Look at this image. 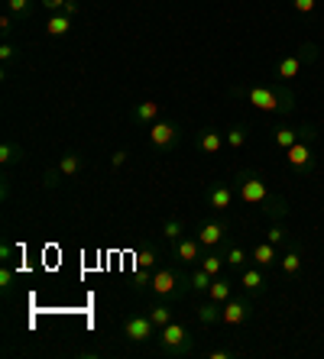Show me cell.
<instances>
[{"label":"cell","instance_id":"obj_29","mask_svg":"<svg viewBox=\"0 0 324 359\" xmlns=\"http://www.w3.org/2000/svg\"><path fill=\"white\" fill-rule=\"evenodd\" d=\"M134 259H136V269H150L153 272V269L159 266V250L156 246H140Z\"/></svg>","mask_w":324,"mask_h":359},{"label":"cell","instance_id":"obj_36","mask_svg":"<svg viewBox=\"0 0 324 359\" xmlns=\"http://www.w3.org/2000/svg\"><path fill=\"white\" fill-rule=\"evenodd\" d=\"M292 7H295V13H302V17H311L318 7V0H292Z\"/></svg>","mask_w":324,"mask_h":359},{"label":"cell","instance_id":"obj_40","mask_svg":"<svg viewBox=\"0 0 324 359\" xmlns=\"http://www.w3.org/2000/svg\"><path fill=\"white\" fill-rule=\"evenodd\" d=\"M13 259V246L10 243H0V262H10Z\"/></svg>","mask_w":324,"mask_h":359},{"label":"cell","instance_id":"obj_9","mask_svg":"<svg viewBox=\"0 0 324 359\" xmlns=\"http://www.w3.org/2000/svg\"><path fill=\"white\" fill-rule=\"evenodd\" d=\"M159 334V327L150 320V314H127L124 318V337L130 343H146Z\"/></svg>","mask_w":324,"mask_h":359},{"label":"cell","instance_id":"obj_17","mask_svg":"<svg viewBox=\"0 0 324 359\" xmlns=\"http://www.w3.org/2000/svg\"><path fill=\"white\" fill-rule=\"evenodd\" d=\"M250 259L257 262V266H263V269H279V246H273L269 240H263V243H257L253 250H250Z\"/></svg>","mask_w":324,"mask_h":359},{"label":"cell","instance_id":"obj_41","mask_svg":"<svg viewBox=\"0 0 324 359\" xmlns=\"http://www.w3.org/2000/svg\"><path fill=\"white\" fill-rule=\"evenodd\" d=\"M78 10H82V4H78V0H68L65 7H62V13H68V17H75Z\"/></svg>","mask_w":324,"mask_h":359},{"label":"cell","instance_id":"obj_34","mask_svg":"<svg viewBox=\"0 0 324 359\" xmlns=\"http://www.w3.org/2000/svg\"><path fill=\"white\" fill-rule=\"evenodd\" d=\"M13 269L7 266V262H4V266H0V292H4V298H10V294H13Z\"/></svg>","mask_w":324,"mask_h":359},{"label":"cell","instance_id":"obj_39","mask_svg":"<svg viewBox=\"0 0 324 359\" xmlns=\"http://www.w3.org/2000/svg\"><path fill=\"white\" fill-rule=\"evenodd\" d=\"M233 356H237V353L227 350V346H217V350H211V353H208V359H233Z\"/></svg>","mask_w":324,"mask_h":359},{"label":"cell","instance_id":"obj_30","mask_svg":"<svg viewBox=\"0 0 324 359\" xmlns=\"http://www.w3.org/2000/svg\"><path fill=\"white\" fill-rule=\"evenodd\" d=\"M266 240L273 243V246H289L292 236H289V230H285L283 220H273V224H269V230H266Z\"/></svg>","mask_w":324,"mask_h":359},{"label":"cell","instance_id":"obj_24","mask_svg":"<svg viewBox=\"0 0 324 359\" xmlns=\"http://www.w3.org/2000/svg\"><path fill=\"white\" fill-rule=\"evenodd\" d=\"M39 10V0H7V13H13L17 20H30Z\"/></svg>","mask_w":324,"mask_h":359},{"label":"cell","instance_id":"obj_16","mask_svg":"<svg viewBox=\"0 0 324 359\" xmlns=\"http://www.w3.org/2000/svg\"><path fill=\"white\" fill-rule=\"evenodd\" d=\"M233 188L231 184H224V182H214L208 188V208L214 210V214H227L231 210V204H233Z\"/></svg>","mask_w":324,"mask_h":359},{"label":"cell","instance_id":"obj_10","mask_svg":"<svg viewBox=\"0 0 324 359\" xmlns=\"http://www.w3.org/2000/svg\"><path fill=\"white\" fill-rule=\"evenodd\" d=\"M201 256H205V246H201L198 236H188V233H185L182 240L172 243V259L179 262V266H188V269L198 266Z\"/></svg>","mask_w":324,"mask_h":359},{"label":"cell","instance_id":"obj_14","mask_svg":"<svg viewBox=\"0 0 324 359\" xmlns=\"http://www.w3.org/2000/svg\"><path fill=\"white\" fill-rule=\"evenodd\" d=\"M240 285H243V292L247 294H263L269 288V272L263 266H243L240 272Z\"/></svg>","mask_w":324,"mask_h":359},{"label":"cell","instance_id":"obj_27","mask_svg":"<svg viewBox=\"0 0 324 359\" xmlns=\"http://www.w3.org/2000/svg\"><path fill=\"white\" fill-rule=\"evenodd\" d=\"M224 256H227V269H243L250 259V250L233 243V246H224Z\"/></svg>","mask_w":324,"mask_h":359},{"label":"cell","instance_id":"obj_5","mask_svg":"<svg viewBox=\"0 0 324 359\" xmlns=\"http://www.w3.org/2000/svg\"><path fill=\"white\" fill-rule=\"evenodd\" d=\"M311 62H318V46L315 42H302L295 52H289V55H283V59L273 65V75L279 78V81H295V78L305 72V65H311Z\"/></svg>","mask_w":324,"mask_h":359},{"label":"cell","instance_id":"obj_37","mask_svg":"<svg viewBox=\"0 0 324 359\" xmlns=\"http://www.w3.org/2000/svg\"><path fill=\"white\" fill-rule=\"evenodd\" d=\"M127 159H130V152H127V149H117L114 156H110V168H124Z\"/></svg>","mask_w":324,"mask_h":359},{"label":"cell","instance_id":"obj_20","mask_svg":"<svg viewBox=\"0 0 324 359\" xmlns=\"http://www.w3.org/2000/svg\"><path fill=\"white\" fill-rule=\"evenodd\" d=\"M208 298H211V301H217V304H227V301L233 298V285H231V278L217 276L214 282H211V288H208Z\"/></svg>","mask_w":324,"mask_h":359},{"label":"cell","instance_id":"obj_28","mask_svg":"<svg viewBox=\"0 0 324 359\" xmlns=\"http://www.w3.org/2000/svg\"><path fill=\"white\" fill-rule=\"evenodd\" d=\"M146 314H150V320L159 327V330H162L166 324H172V320H175V318H172V308H169L166 301H159V304H153V308L146 311Z\"/></svg>","mask_w":324,"mask_h":359},{"label":"cell","instance_id":"obj_7","mask_svg":"<svg viewBox=\"0 0 324 359\" xmlns=\"http://www.w3.org/2000/svg\"><path fill=\"white\" fill-rule=\"evenodd\" d=\"M285 159H289V165H292L295 175H302V178L315 175L318 156L311 152V140H299L295 146H289V149H285Z\"/></svg>","mask_w":324,"mask_h":359},{"label":"cell","instance_id":"obj_18","mask_svg":"<svg viewBox=\"0 0 324 359\" xmlns=\"http://www.w3.org/2000/svg\"><path fill=\"white\" fill-rule=\"evenodd\" d=\"M72 29H75V26H72V17H68V13H62V10L46 17V36H68Z\"/></svg>","mask_w":324,"mask_h":359},{"label":"cell","instance_id":"obj_11","mask_svg":"<svg viewBox=\"0 0 324 359\" xmlns=\"http://www.w3.org/2000/svg\"><path fill=\"white\" fill-rule=\"evenodd\" d=\"M250 314H253V301H250V294H233V298L224 304V311H221V324L240 327V324L250 320Z\"/></svg>","mask_w":324,"mask_h":359},{"label":"cell","instance_id":"obj_8","mask_svg":"<svg viewBox=\"0 0 324 359\" xmlns=\"http://www.w3.org/2000/svg\"><path fill=\"white\" fill-rule=\"evenodd\" d=\"M205 250H217V246H227V236H231V220L221 214V217H211L205 224H198V233Z\"/></svg>","mask_w":324,"mask_h":359},{"label":"cell","instance_id":"obj_6","mask_svg":"<svg viewBox=\"0 0 324 359\" xmlns=\"http://www.w3.org/2000/svg\"><path fill=\"white\" fill-rule=\"evenodd\" d=\"M182 142V123L179 120H162L159 117L156 123H150V146L156 152H169Z\"/></svg>","mask_w":324,"mask_h":359},{"label":"cell","instance_id":"obj_35","mask_svg":"<svg viewBox=\"0 0 324 359\" xmlns=\"http://www.w3.org/2000/svg\"><path fill=\"white\" fill-rule=\"evenodd\" d=\"M13 29H17V17H13V13H4V17H0V36H4V39H13Z\"/></svg>","mask_w":324,"mask_h":359},{"label":"cell","instance_id":"obj_31","mask_svg":"<svg viewBox=\"0 0 324 359\" xmlns=\"http://www.w3.org/2000/svg\"><path fill=\"white\" fill-rule=\"evenodd\" d=\"M162 236H166L169 243L182 240V236H185V220L182 217H166V220H162Z\"/></svg>","mask_w":324,"mask_h":359},{"label":"cell","instance_id":"obj_13","mask_svg":"<svg viewBox=\"0 0 324 359\" xmlns=\"http://www.w3.org/2000/svg\"><path fill=\"white\" fill-rule=\"evenodd\" d=\"M195 146H198L205 156H217V152L227 149V133L217 130V126H205V130H198V136H195Z\"/></svg>","mask_w":324,"mask_h":359},{"label":"cell","instance_id":"obj_21","mask_svg":"<svg viewBox=\"0 0 324 359\" xmlns=\"http://www.w3.org/2000/svg\"><path fill=\"white\" fill-rule=\"evenodd\" d=\"M221 311H224V304H217V301H201L198 304V311H195V314H198V320L205 327L208 324H221Z\"/></svg>","mask_w":324,"mask_h":359},{"label":"cell","instance_id":"obj_22","mask_svg":"<svg viewBox=\"0 0 324 359\" xmlns=\"http://www.w3.org/2000/svg\"><path fill=\"white\" fill-rule=\"evenodd\" d=\"M211 282H214V276H211V272H205V269H201V266H195V269H191V272H188V288H191V292L208 294Z\"/></svg>","mask_w":324,"mask_h":359},{"label":"cell","instance_id":"obj_23","mask_svg":"<svg viewBox=\"0 0 324 359\" xmlns=\"http://www.w3.org/2000/svg\"><path fill=\"white\" fill-rule=\"evenodd\" d=\"M23 159H26V149L20 146V142L7 140L4 146H0V162H4V165H17V162H23Z\"/></svg>","mask_w":324,"mask_h":359},{"label":"cell","instance_id":"obj_33","mask_svg":"<svg viewBox=\"0 0 324 359\" xmlns=\"http://www.w3.org/2000/svg\"><path fill=\"white\" fill-rule=\"evenodd\" d=\"M13 59H20V46L13 39H4V42H0V62H4V65H10Z\"/></svg>","mask_w":324,"mask_h":359},{"label":"cell","instance_id":"obj_19","mask_svg":"<svg viewBox=\"0 0 324 359\" xmlns=\"http://www.w3.org/2000/svg\"><path fill=\"white\" fill-rule=\"evenodd\" d=\"M159 114H162V107H159L156 100H140L134 107V120L140 126H150V123H156L159 120Z\"/></svg>","mask_w":324,"mask_h":359},{"label":"cell","instance_id":"obj_2","mask_svg":"<svg viewBox=\"0 0 324 359\" xmlns=\"http://www.w3.org/2000/svg\"><path fill=\"white\" fill-rule=\"evenodd\" d=\"M233 191H237V198H240L243 204H253V208H266L269 201L279 194L269 188V182L259 175L257 168H240V172L233 175Z\"/></svg>","mask_w":324,"mask_h":359},{"label":"cell","instance_id":"obj_38","mask_svg":"<svg viewBox=\"0 0 324 359\" xmlns=\"http://www.w3.org/2000/svg\"><path fill=\"white\" fill-rule=\"evenodd\" d=\"M65 4H68V0H39V7L46 10V13H58Z\"/></svg>","mask_w":324,"mask_h":359},{"label":"cell","instance_id":"obj_1","mask_svg":"<svg viewBox=\"0 0 324 359\" xmlns=\"http://www.w3.org/2000/svg\"><path fill=\"white\" fill-rule=\"evenodd\" d=\"M233 97H247L250 104L263 114H276V117H289L295 110V91H289L283 81L279 84H250V88H231Z\"/></svg>","mask_w":324,"mask_h":359},{"label":"cell","instance_id":"obj_12","mask_svg":"<svg viewBox=\"0 0 324 359\" xmlns=\"http://www.w3.org/2000/svg\"><path fill=\"white\" fill-rule=\"evenodd\" d=\"M299 140H318V126L315 123H305V126H276L273 130V142L279 146V149H289V146H295Z\"/></svg>","mask_w":324,"mask_h":359},{"label":"cell","instance_id":"obj_15","mask_svg":"<svg viewBox=\"0 0 324 359\" xmlns=\"http://www.w3.org/2000/svg\"><path fill=\"white\" fill-rule=\"evenodd\" d=\"M302 266H305V256H302V243L292 240L289 243V252L279 259V276L283 278H299L302 276Z\"/></svg>","mask_w":324,"mask_h":359},{"label":"cell","instance_id":"obj_4","mask_svg":"<svg viewBox=\"0 0 324 359\" xmlns=\"http://www.w3.org/2000/svg\"><path fill=\"white\" fill-rule=\"evenodd\" d=\"M188 276L185 272H179L175 266H156L153 269V278H150V294H156V298L169 301V298H182V294H188Z\"/></svg>","mask_w":324,"mask_h":359},{"label":"cell","instance_id":"obj_32","mask_svg":"<svg viewBox=\"0 0 324 359\" xmlns=\"http://www.w3.org/2000/svg\"><path fill=\"white\" fill-rule=\"evenodd\" d=\"M62 182H65V175L58 172V165L42 172V188H46V191H56V188H62Z\"/></svg>","mask_w":324,"mask_h":359},{"label":"cell","instance_id":"obj_3","mask_svg":"<svg viewBox=\"0 0 324 359\" xmlns=\"http://www.w3.org/2000/svg\"><path fill=\"white\" fill-rule=\"evenodd\" d=\"M156 343H159V356H166V359H182V356H191V353L198 350L191 330L185 324H179V320L162 327L156 334Z\"/></svg>","mask_w":324,"mask_h":359},{"label":"cell","instance_id":"obj_25","mask_svg":"<svg viewBox=\"0 0 324 359\" xmlns=\"http://www.w3.org/2000/svg\"><path fill=\"white\" fill-rule=\"evenodd\" d=\"M250 142V126L247 123H233L227 130V149H243Z\"/></svg>","mask_w":324,"mask_h":359},{"label":"cell","instance_id":"obj_26","mask_svg":"<svg viewBox=\"0 0 324 359\" xmlns=\"http://www.w3.org/2000/svg\"><path fill=\"white\" fill-rule=\"evenodd\" d=\"M82 165H84V162H82V156H78L75 149H72V152H65V156L58 159V172H62V175H65V178H75L78 172H82Z\"/></svg>","mask_w":324,"mask_h":359}]
</instances>
